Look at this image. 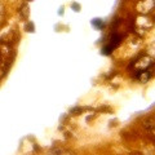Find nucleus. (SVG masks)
Masks as SVG:
<instances>
[{"mask_svg":"<svg viewBox=\"0 0 155 155\" xmlns=\"http://www.w3.org/2000/svg\"><path fill=\"white\" fill-rule=\"evenodd\" d=\"M143 128L147 130L150 136H153L154 134V119L153 118H149L146 122L143 123Z\"/></svg>","mask_w":155,"mask_h":155,"instance_id":"5","label":"nucleus"},{"mask_svg":"<svg viewBox=\"0 0 155 155\" xmlns=\"http://www.w3.org/2000/svg\"><path fill=\"white\" fill-rule=\"evenodd\" d=\"M137 74H136V78L141 81V83H146L151 79V72L147 71V70H143V71H136Z\"/></svg>","mask_w":155,"mask_h":155,"instance_id":"4","label":"nucleus"},{"mask_svg":"<svg viewBox=\"0 0 155 155\" xmlns=\"http://www.w3.org/2000/svg\"><path fill=\"white\" fill-rule=\"evenodd\" d=\"M151 66H153V60L149 56H142V57H140L137 61L133 62V67L137 71L147 70L149 67H151Z\"/></svg>","mask_w":155,"mask_h":155,"instance_id":"1","label":"nucleus"},{"mask_svg":"<svg viewBox=\"0 0 155 155\" xmlns=\"http://www.w3.org/2000/svg\"><path fill=\"white\" fill-rule=\"evenodd\" d=\"M136 23H137V26L141 28L142 31H146V30H149L150 27L153 26V22H151V19L150 18H147L146 16H140L138 18H137V21H136Z\"/></svg>","mask_w":155,"mask_h":155,"instance_id":"3","label":"nucleus"},{"mask_svg":"<svg viewBox=\"0 0 155 155\" xmlns=\"http://www.w3.org/2000/svg\"><path fill=\"white\" fill-rule=\"evenodd\" d=\"M137 12L143 14V16H146V14L151 13L153 9H154V0H140L137 3Z\"/></svg>","mask_w":155,"mask_h":155,"instance_id":"2","label":"nucleus"}]
</instances>
